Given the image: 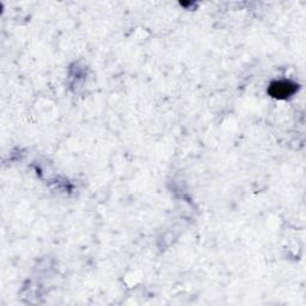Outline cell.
Listing matches in <instances>:
<instances>
[{"label": "cell", "instance_id": "cell-1", "mask_svg": "<svg viewBox=\"0 0 306 306\" xmlns=\"http://www.w3.org/2000/svg\"><path fill=\"white\" fill-rule=\"evenodd\" d=\"M295 91V85L290 83V81H278V83L272 84L269 92L274 97H286L291 95Z\"/></svg>", "mask_w": 306, "mask_h": 306}]
</instances>
